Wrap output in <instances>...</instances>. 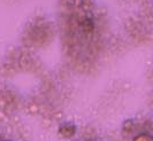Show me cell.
Listing matches in <instances>:
<instances>
[{"mask_svg":"<svg viewBox=\"0 0 153 141\" xmlns=\"http://www.w3.org/2000/svg\"><path fill=\"white\" fill-rule=\"evenodd\" d=\"M60 134H61L62 137H65V138H71L75 132H76V126L74 125V124H71V123H66V124H63V125L60 126Z\"/></svg>","mask_w":153,"mask_h":141,"instance_id":"obj_1","label":"cell"}]
</instances>
